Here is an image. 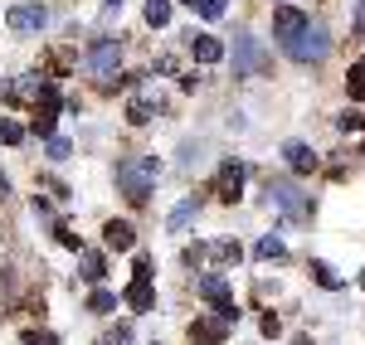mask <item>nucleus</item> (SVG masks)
Returning a JSON list of instances; mask_svg holds the SVG:
<instances>
[{
	"label": "nucleus",
	"mask_w": 365,
	"mask_h": 345,
	"mask_svg": "<svg viewBox=\"0 0 365 345\" xmlns=\"http://www.w3.org/2000/svg\"><path fill=\"white\" fill-rule=\"evenodd\" d=\"M156 175H161L156 156H127V161H117V190L127 195V204H146Z\"/></svg>",
	"instance_id": "nucleus-1"
},
{
	"label": "nucleus",
	"mask_w": 365,
	"mask_h": 345,
	"mask_svg": "<svg viewBox=\"0 0 365 345\" xmlns=\"http://www.w3.org/2000/svg\"><path fill=\"white\" fill-rule=\"evenodd\" d=\"M327 54H331V34L322 25H312V20L297 39H287V58H297V63H322Z\"/></svg>",
	"instance_id": "nucleus-2"
},
{
	"label": "nucleus",
	"mask_w": 365,
	"mask_h": 345,
	"mask_svg": "<svg viewBox=\"0 0 365 345\" xmlns=\"http://www.w3.org/2000/svg\"><path fill=\"white\" fill-rule=\"evenodd\" d=\"M268 204H278L287 219H307L312 214V204H307V195L287 180V175H268Z\"/></svg>",
	"instance_id": "nucleus-3"
},
{
	"label": "nucleus",
	"mask_w": 365,
	"mask_h": 345,
	"mask_svg": "<svg viewBox=\"0 0 365 345\" xmlns=\"http://www.w3.org/2000/svg\"><path fill=\"white\" fill-rule=\"evenodd\" d=\"M5 25L15 29V34H34V29H44V25H49V10H44L39 0H20V5H10Z\"/></svg>",
	"instance_id": "nucleus-4"
},
{
	"label": "nucleus",
	"mask_w": 365,
	"mask_h": 345,
	"mask_svg": "<svg viewBox=\"0 0 365 345\" xmlns=\"http://www.w3.org/2000/svg\"><path fill=\"white\" fill-rule=\"evenodd\" d=\"M263 68V49L253 34H234V78H249Z\"/></svg>",
	"instance_id": "nucleus-5"
},
{
	"label": "nucleus",
	"mask_w": 365,
	"mask_h": 345,
	"mask_svg": "<svg viewBox=\"0 0 365 345\" xmlns=\"http://www.w3.org/2000/svg\"><path fill=\"white\" fill-rule=\"evenodd\" d=\"M117 63H122V44H117V39H98V44L88 49V68H93L98 78H113Z\"/></svg>",
	"instance_id": "nucleus-6"
},
{
	"label": "nucleus",
	"mask_w": 365,
	"mask_h": 345,
	"mask_svg": "<svg viewBox=\"0 0 365 345\" xmlns=\"http://www.w3.org/2000/svg\"><path fill=\"white\" fill-rule=\"evenodd\" d=\"M244 175H249L244 161H225V166H220V180H215V195H220L225 204H234L239 195H244Z\"/></svg>",
	"instance_id": "nucleus-7"
},
{
	"label": "nucleus",
	"mask_w": 365,
	"mask_h": 345,
	"mask_svg": "<svg viewBox=\"0 0 365 345\" xmlns=\"http://www.w3.org/2000/svg\"><path fill=\"white\" fill-rule=\"evenodd\" d=\"M302 29H307V15H302L297 5H282L278 15H273V34H278L282 44H287V39H297Z\"/></svg>",
	"instance_id": "nucleus-8"
},
{
	"label": "nucleus",
	"mask_w": 365,
	"mask_h": 345,
	"mask_svg": "<svg viewBox=\"0 0 365 345\" xmlns=\"http://www.w3.org/2000/svg\"><path fill=\"white\" fill-rule=\"evenodd\" d=\"M282 156H287V166H292L297 175H312V171H317V151H312L307 142H287V146H282Z\"/></svg>",
	"instance_id": "nucleus-9"
},
{
	"label": "nucleus",
	"mask_w": 365,
	"mask_h": 345,
	"mask_svg": "<svg viewBox=\"0 0 365 345\" xmlns=\"http://www.w3.org/2000/svg\"><path fill=\"white\" fill-rule=\"evenodd\" d=\"M103 243L117 248V253H127V248H137V229H132L127 219H113V224L103 229Z\"/></svg>",
	"instance_id": "nucleus-10"
},
{
	"label": "nucleus",
	"mask_w": 365,
	"mask_h": 345,
	"mask_svg": "<svg viewBox=\"0 0 365 345\" xmlns=\"http://www.w3.org/2000/svg\"><path fill=\"white\" fill-rule=\"evenodd\" d=\"M229 336V326L220 317H205V321H195V326H190V341H200V345H220Z\"/></svg>",
	"instance_id": "nucleus-11"
},
{
	"label": "nucleus",
	"mask_w": 365,
	"mask_h": 345,
	"mask_svg": "<svg viewBox=\"0 0 365 345\" xmlns=\"http://www.w3.org/2000/svg\"><path fill=\"white\" fill-rule=\"evenodd\" d=\"M190 49H195L200 63H220V58H225V44H220L215 34H190Z\"/></svg>",
	"instance_id": "nucleus-12"
},
{
	"label": "nucleus",
	"mask_w": 365,
	"mask_h": 345,
	"mask_svg": "<svg viewBox=\"0 0 365 345\" xmlns=\"http://www.w3.org/2000/svg\"><path fill=\"white\" fill-rule=\"evenodd\" d=\"M195 214H200V200H195V195H190V200H180V204H175V209H170L166 229H170V233H180V229H185V224H190V219H195Z\"/></svg>",
	"instance_id": "nucleus-13"
},
{
	"label": "nucleus",
	"mask_w": 365,
	"mask_h": 345,
	"mask_svg": "<svg viewBox=\"0 0 365 345\" xmlns=\"http://www.w3.org/2000/svg\"><path fill=\"white\" fill-rule=\"evenodd\" d=\"M200 297H205V302H215V307H220V302H229V277H220V272L200 277Z\"/></svg>",
	"instance_id": "nucleus-14"
},
{
	"label": "nucleus",
	"mask_w": 365,
	"mask_h": 345,
	"mask_svg": "<svg viewBox=\"0 0 365 345\" xmlns=\"http://www.w3.org/2000/svg\"><path fill=\"white\" fill-rule=\"evenodd\" d=\"M146 25H151V29H166L170 25V0H151V5H146Z\"/></svg>",
	"instance_id": "nucleus-15"
},
{
	"label": "nucleus",
	"mask_w": 365,
	"mask_h": 345,
	"mask_svg": "<svg viewBox=\"0 0 365 345\" xmlns=\"http://www.w3.org/2000/svg\"><path fill=\"white\" fill-rule=\"evenodd\" d=\"M253 253H258V258H287V248H282V238H278V233H263Z\"/></svg>",
	"instance_id": "nucleus-16"
},
{
	"label": "nucleus",
	"mask_w": 365,
	"mask_h": 345,
	"mask_svg": "<svg viewBox=\"0 0 365 345\" xmlns=\"http://www.w3.org/2000/svg\"><path fill=\"white\" fill-rule=\"evenodd\" d=\"M312 277H317L327 292H341V277H336V267H331V262H312Z\"/></svg>",
	"instance_id": "nucleus-17"
},
{
	"label": "nucleus",
	"mask_w": 365,
	"mask_h": 345,
	"mask_svg": "<svg viewBox=\"0 0 365 345\" xmlns=\"http://www.w3.org/2000/svg\"><path fill=\"white\" fill-rule=\"evenodd\" d=\"M29 132L49 142V137H54V112H49V107H39V112H34V122H29Z\"/></svg>",
	"instance_id": "nucleus-18"
},
{
	"label": "nucleus",
	"mask_w": 365,
	"mask_h": 345,
	"mask_svg": "<svg viewBox=\"0 0 365 345\" xmlns=\"http://www.w3.org/2000/svg\"><path fill=\"white\" fill-rule=\"evenodd\" d=\"M210 253H215V258H220V262H239V258H244V248H239L234 238H220V243H215Z\"/></svg>",
	"instance_id": "nucleus-19"
},
{
	"label": "nucleus",
	"mask_w": 365,
	"mask_h": 345,
	"mask_svg": "<svg viewBox=\"0 0 365 345\" xmlns=\"http://www.w3.org/2000/svg\"><path fill=\"white\" fill-rule=\"evenodd\" d=\"M113 307H117V297H113V292H93V297H88V312H98V317H108Z\"/></svg>",
	"instance_id": "nucleus-20"
},
{
	"label": "nucleus",
	"mask_w": 365,
	"mask_h": 345,
	"mask_svg": "<svg viewBox=\"0 0 365 345\" xmlns=\"http://www.w3.org/2000/svg\"><path fill=\"white\" fill-rule=\"evenodd\" d=\"M0 142H5V146H20V142H25V127H20V122H5V117H0Z\"/></svg>",
	"instance_id": "nucleus-21"
},
{
	"label": "nucleus",
	"mask_w": 365,
	"mask_h": 345,
	"mask_svg": "<svg viewBox=\"0 0 365 345\" xmlns=\"http://www.w3.org/2000/svg\"><path fill=\"white\" fill-rule=\"evenodd\" d=\"M346 92H351V97H365V63H356V68L346 73Z\"/></svg>",
	"instance_id": "nucleus-22"
},
{
	"label": "nucleus",
	"mask_w": 365,
	"mask_h": 345,
	"mask_svg": "<svg viewBox=\"0 0 365 345\" xmlns=\"http://www.w3.org/2000/svg\"><path fill=\"white\" fill-rule=\"evenodd\" d=\"M103 272H108L103 258H98V253H83V277H88V282H103Z\"/></svg>",
	"instance_id": "nucleus-23"
},
{
	"label": "nucleus",
	"mask_w": 365,
	"mask_h": 345,
	"mask_svg": "<svg viewBox=\"0 0 365 345\" xmlns=\"http://www.w3.org/2000/svg\"><path fill=\"white\" fill-rule=\"evenodd\" d=\"M200 151H205V146H200V142H185V146H180V171H195Z\"/></svg>",
	"instance_id": "nucleus-24"
},
{
	"label": "nucleus",
	"mask_w": 365,
	"mask_h": 345,
	"mask_svg": "<svg viewBox=\"0 0 365 345\" xmlns=\"http://www.w3.org/2000/svg\"><path fill=\"white\" fill-rule=\"evenodd\" d=\"M195 10L205 20H225V0H195Z\"/></svg>",
	"instance_id": "nucleus-25"
},
{
	"label": "nucleus",
	"mask_w": 365,
	"mask_h": 345,
	"mask_svg": "<svg viewBox=\"0 0 365 345\" xmlns=\"http://www.w3.org/2000/svg\"><path fill=\"white\" fill-rule=\"evenodd\" d=\"M127 117H132L137 127H146V122H151V102H146V97H137V102L127 107Z\"/></svg>",
	"instance_id": "nucleus-26"
},
{
	"label": "nucleus",
	"mask_w": 365,
	"mask_h": 345,
	"mask_svg": "<svg viewBox=\"0 0 365 345\" xmlns=\"http://www.w3.org/2000/svg\"><path fill=\"white\" fill-rule=\"evenodd\" d=\"M215 317L225 321V326H239V307H234V297H229V302H220V307H215Z\"/></svg>",
	"instance_id": "nucleus-27"
},
{
	"label": "nucleus",
	"mask_w": 365,
	"mask_h": 345,
	"mask_svg": "<svg viewBox=\"0 0 365 345\" xmlns=\"http://www.w3.org/2000/svg\"><path fill=\"white\" fill-rule=\"evenodd\" d=\"M49 156H54V161H68V156H73V146L63 142V137H49Z\"/></svg>",
	"instance_id": "nucleus-28"
},
{
	"label": "nucleus",
	"mask_w": 365,
	"mask_h": 345,
	"mask_svg": "<svg viewBox=\"0 0 365 345\" xmlns=\"http://www.w3.org/2000/svg\"><path fill=\"white\" fill-rule=\"evenodd\" d=\"M54 233H58V243H63V248H73V253H83V238H78L73 229H54Z\"/></svg>",
	"instance_id": "nucleus-29"
},
{
	"label": "nucleus",
	"mask_w": 365,
	"mask_h": 345,
	"mask_svg": "<svg viewBox=\"0 0 365 345\" xmlns=\"http://www.w3.org/2000/svg\"><path fill=\"white\" fill-rule=\"evenodd\" d=\"M278 331H282V321L268 312V317H263V336H278Z\"/></svg>",
	"instance_id": "nucleus-30"
},
{
	"label": "nucleus",
	"mask_w": 365,
	"mask_h": 345,
	"mask_svg": "<svg viewBox=\"0 0 365 345\" xmlns=\"http://www.w3.org/2000/svg\"><path fill=\"white\" fill-rule=\"evenodd\" d=\"M356 34H365V0H356Z\"/></svg>",
	"instance_id": "nucleus-31"
},
{
	"label": "nucleus",
	"mask_w": 365,
	"mask_h": 345,
	"mask_svg": "<svg viewBox=\"0 0 365 345\" xmlns=\"http://www.w3.org/2000/svg\"><path fill=\"white\" fill-rule=\"evenodd\" d=\"M5 195H10V180H5V171H0V200H5Z\"/></svg>",
	"instance_id": "nucleus-32"
},
{
	"label": "nucleus",
	"mask_w": 365,
	"mask_h": 345,
	"mask_svg": "<svg viewBox=\"0 0 365 345\" xmlns=\"http://www.w3.org/2000/svg\"><path fill=\"white\" fill-rule=\"evenodd\" d=\"M108 5H113V10H122V0H108Z\"/></svg>",
	"instance_id": "nucleus-33"
},
{
	"label": "nucleus",
	"mask_w": 365,
	"mask_h": 345,
	"mask_svg": "<svg viewBox=\"0 0 365 345\" xmlns=\"http://www.w3.org/2000/svg\"><path fill=\"white\" fill-rule=\"evenodd\" d=\"M180 5H190V10H195V0H180Z\"/></svg>",
	"instance_id": "nucleus-34"
},
{
	"label": "nucleus",
	"mask_w": 365,
	"mask_h": 345,
	"mask_svg": "<svg viewBox=\"0 0 365 345\" xmlns=\"http://www.w3.org/2000/svg\"><path fill=\"white\" fill-rule=\"evenodd\" d=\"M361 156H365V151H361Z\"/></svg>",
	"instance_id": "nucleus-35"
}]
</instances>
